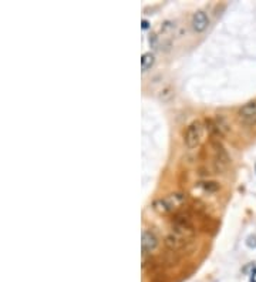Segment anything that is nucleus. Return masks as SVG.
Wrapping results in <instances>:
<instances>
[{"label": "nucleus", "mask_w": 256, "mask_h": 282, "mask_svg": "<svg viewBox=\"0 0 256 282\" xmlns=\"http://www.w3.org/2000/svg\"><path fill=\"white\" fill-rule=\"evenodd\" d=\"M246 245L249 248H256V235H250V237H248Z\"/></svg>", "instance_id": "nucleus-12"}, {"label": "nucleus", "mask_w": 256, "mask_h": 282, "mask_svg": "<svg viewBox=\"0 0 256 282\" xmlns=\"http://www.w3.org/2000/svg\"><path fill=\"white\" fill-rule=\"evenodd\" d=\"M191 24H192V29H194L196 33H202V32H205L209 26V17H208V14L204 12V10H198L196 13H194L192 16V21H191Z\"/></svg>", "instance_id": "nucleus-7"}, {"label": "nucleus", "mask_w": 256, "mask_h": 282, "mask_svg": "<svg viewBox=\"0 0 256 282\" xmlns=\"http://www.w3.org/2000/svg\"><path fill=\"white\" fill-rule=\"evenodd\" d=\"M211 144H212V148H214L215 152V164H216V167H218L219 170H223V168L231 163L228 152L223 148V145L221 144L219 138H212V140H211Z\"/></svg>", "instance_id": "nucleus-4"}, {"label": "nucleus", "mask_w": 256, "mask_h": 282, "mask_svg": "<svg viewBox=\"0 0 256 282\" xmlns=\"http://www.w3.org/2000/svg\"><path fill=\"white\" fill-rule=\"evenodd\" d=\"M191 244L189 238L181 237L178 234H169L165 237V247L171 251V252H180L182 249H185Z\"/></svg>", "instance_id": "nucleus-6"}, {"label": "nucleus", "mask_w": 256, "mask_h": 282, "mask_svg": "<svg viewBox=\"0 0 256 282\" xmlns=\"http://www.w3.org/2000/svg\"><path fill=\"white\" fill-rule=\"evenodd\" d=\"M204 140V124L201 121H192L187 127V131L184 134V143L187 148L194 150L201 144Z\"/></svg>", "instance_id": "nucleus-2"}, {"label": "nucleus", "mask_w": 256, "mask_h": 282, "mask_svg": "<svg viewBox=\"0 0 256 282\" xmlns=\"http://www.w3.org/2000/svg\"><path fill=\"white\" fill-rule=\"evenodd\" d=\"M148 26H150V23H148V21H147V20H143V28L147 29V28H148Z\"/></svg>", "instance_id": "nucleus-13"}, {"label": "nucleus", "mask_w": 256, "mask_h": 282, "mask_svg": "<svg viewBox=\"0 0 256 282\" xmlns=\"http://www.w3.org/2000/svg\"><path fill=\"white\" fill-rule=\"evenodd\" d=\"M159 245V240L157 234L151 231V229H146L143 231V235H141V249H143V254H151L154 252Z\"/></svg>", "instance_id": "nucleus-5"}, {"label": "nucleus", "mask_w": 256, "mask_h": 282, "mask_svg": "<svg viewBox=\"0 0 256 282\" xmlns=\"http://www.w3.org/2000/svg\"><path fill=\"white\" fill-rule=\"evenodd\" d=\"M173 97H174L173 87H165V89H162V91L159 93V100H161V101H164V103L169 101Z\"/></svg>", "instance_id": "nucleus-11"}, {"label": "nucleus", "mask_w": 256, "mask_h": 282, "mask_svg": "<svg viewBox=\"0 0 256 282\" xmlns=\"http://www.w3.org/2000/svg\"><path fill=\"white\" fill-rule=\"evenodd\" d=\"M200 187L208 194H214L219 190V184L215 181H202V183H200Z\"/></svg>", "instance_id": "nucleus-10"}, {"label": "nucleus", "mask_w": 256, "mask_h": 282, "mask_svg": "<svg viewBox=\"0 0 256 282\" xmlns=\"http://www.w3.org/2000/svg\"><path fill=\"white\" fill-rule=\"evenodd\" d=\"M238 118L239 121L245 125H255L256 124V100L248 101L243 104L238 111Z\"/></svg>", "instance_id": "nucleus-3"}, {"label": "nucleus", "mask_w": 256, "mask_h": 282, "mask_svg": "<svg viewBox=\"0 0 256 282\" xmlns=\"http://www.w3.org/2000/svg\"><path fill=\"white\" fill-rule=\"evenodd\" d=\"M154 63H155V56L153 53L143 55V59H141V69H143V71H148L154 66Z\"/></svg>", "instance_id": "nucleus-9"}, {"label": "nucleus", "mask_w": 256, "mask_h": 282, "mask_svg": "<svg viewBox=\"0 0 256 282\" xmlns=\"http://www.w3.org/2000/svg\"><path fill=\"white\" fill-rule=\"evenodd\" d=\"M187 201V195L182 193H173L164 198H159L153 202V208L159 214H171L178 207H181Z\"/></svg>", "instance_id": "nucleus-1"}, {"label": "nucleus", "mask_w": 256, "mask_h": 282, "mask_svg": "<svg viewBox=\"0 0 256 282\" xmlns=\"http://www.w3.org/2000/svg\"><path fill=\"white\" fill-rule=\"evenodd\" d=\"M214 123L221 136H225V134H228L229 131H231V125H229V123L226 121V118L223 117V116H221V114H218V116L214 118Z\"/></svg>", "instance_id": "nucleus-8"}]
</instances>
